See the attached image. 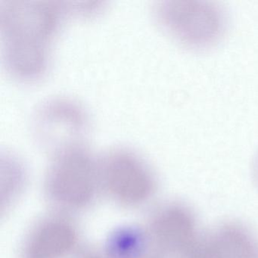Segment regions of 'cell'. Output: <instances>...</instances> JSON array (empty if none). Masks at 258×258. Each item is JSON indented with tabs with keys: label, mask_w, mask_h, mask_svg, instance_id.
<instances>
[{
	"label": "cell",
	"mask_w": 258,
	"mask_h": 258,
	"mask_svg": "<svg viewBox=\"0 0 258 258\" xmlns=\"http://www.w3.org/2000/svg\"><path fill=\"white\" fill-rule=\"evenodd\" d=\"M68 3L2 1L0 29L7 72L16 79L35 81L48 67L51 46L60 25L73 14Z\"/></svg>",
	"instance_id": "obj_1"
},
{
	"label": "cell",
	"mask_w": 258,
	"mask_h": 258,
	"mask_svg": "<svg viewBox=\"0 0 258 258\" xmlns=\"http://www.w3.org/2000/svg\"><path fill=\"white\" fill-rule=\"evenodd\" d=\"M161 28L176 41L192 49L212 47L224 34V11L205 1H161L155 7Z\"/></svg>",
	"instance_id": "obj_2"
},
{
	"label": "cell",
	"mask_w": 258,
	"mask_h": 258,
	"mask_svg": "<svg viewBox=\"0 0 258 258\" xmlns=\"http://www.w3.org/2000/svg\"><path fill=\"white\" fill-rule=\"evenodd\" d=\"M46 176V191L51 200L66 209H81L94 198L100 182L99 159L84 145L55 153Z\"/></svg>",
	"instance_id": "obj_3"
},
{
	"label": "cell",
	"mask_w": 258,
	"mask_h": 258,
	"mask_svg": "<svg viewBox=\"0 0 258 258\" xmlns=\"http://www.w3.org/2000/svg\"><path fill=\"white\" fill-rule=\"evenodd\" d=\"M100 182L110 196L126 205L144 203L155 191V176L146 162L129 149H116L99 158Z\"/></svg>",
	"instance_id": "obj_4"
},
{
	"label": "cell",
	"mask_w": 258,
	"mask_h": 258,
	"mask_svg": "<svg viewBox=\"0 0 258 258\" xmlns=\"http://www.w3.org/2000/svg\"><path fill=\"white\" fill-rule=\"evenodd\" d=\"M83 108L72 101L54 99L43 104L35 116L37 139L55 153L83 145L88 123Z\"/></svg>",
	"instance_id": "obj_5"
},
{
	"label": "cell",
	"mask_w": 258,
	"mask_h": 258,
	"mask_svg": "<svg viewBox=\"0 0 258 258\" xmlns=\"http://www.w3.org/2000/svg\"><path fill=\"white\" fill-rule=\"evenodd\" d=\"M149 235L154 253L172 255L189 251L201 234L194 211L185 204L173 202L155 213Z\"/></svg>",
	"instance_id": "obj_6"
},
{
	"label": "cell",
	"mask_w": 258,
	"mask_h": 258,
	"mask_svg": "<svg viewBox=\"0 0 258 258\" xmlns=\"http://www.w3.org/2000/svg\"><path fill=\"white\" fill-rule=\"evenodd\" d=\"M74 226L64 219L52 218L39 224L25 243L23 258H63L76 244Z\"/></svg>",
	"instance_id": "obj_7"
},
{
	"label": "cell",
	"mask_w": 258,
	"mask_h": 258,
	"mask_svg": "<svg viewBox=\"0 0 258 258\" xmlns=\"http://www.w3.org/2000/svg\"><path fill=\"white\" fill-rule=\"evenodd\" d=\"M151 245L149 232L137 227H123L115 231L108 239V258H144Z\"/></svg>",
	"instance_id": "obj_8"
},
{
	"label": "cell",
	"mask_w": 258,
	"mask_h": 258,
	"mask_svg": "<svg viewBox=\"0 0 258 258\" xmlns=\"http://www.w3.org/2000/svg\"><path fill=\"white\" fill-rule=\"evenodd\" d=\"M253 173L255 180H256V184L258 185V153L256 156L255 157L254 161H253Z\"/></svg>",
	"instance_id": "obj_9"
}]
</instances>
